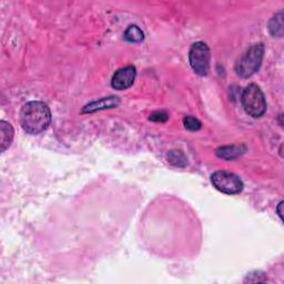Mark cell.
<instances>
[{"label":"cell","instance_id":"1","mask_svg":"<svg viewBox=\"0 0 284 284\" xmlns=\"http://www.w3.org/2000/svg\"><path fill=\"white\" fill-rule=\"evenodd\" d=\"M51 122V112L41 101L26 103L20 111V124L29 135H39L47 130Z\"/></svg>","mask_w":284,"mask_h":284},{"label":"cell","instance_id":"2","mask_svg":"<svg viewBox=\"0 0 284 284\" xmlns=\"http://www.w3.org/2000/svg\"><path fill=\"white\" fill-rule=\"evenodd\" d=\"M264 56L263 43H255L247 50L235 63V72L242 78H249L260 69Z\"/></svg>","mask_w":284,"mask_h":284},{"label":"cell","instance_id":"3","mask_svg":"<svg viewBox=\"0 0 284 284\" xmlns=\"http://www.w3.org/2000/svg\"><path fill=\"white\" fill-rule=\"evenodd\" d=\"M241 102L247 114L253 118H260L267 110L266 98L260 87L255 83H251L243 90Z\"/></svg>","mask_w":284,"mask_h":284},{"label":"cell","instance_id":"4","mask_svg":"<svg viewBox=\"0 0 284 284\" xmlns=\"http://www.w3.org/2000/svg\"><path fill=\"white\" fill-rule=\"evenodd\" d=\"M210 49L202 41H198L191 46L189 51V61L191 68L196 75L207 76L210 69Z\"/></svg>","mask_w":284,"mask_h":284},{"label":"cell","instance_id":"5","mask_svg":"<svg viewBox=\"0 0 284 284\" xmlns=\"http://www.w3.org/2000/svg\"><path fill=\"white\" fill-rule=\"evenodd\" d=\"M211 182L220 192L226 194H237L243 190V182L239 177L228 171H216L211 176Z\"/></svg>","mask_w":284,"mask_h":284},{"label":"cell","instance_id":"6","mask_svg":"<svg viewBox=\"0 0 284 284\" xmlns=\"http://www.w3.org/2000/svg\"><path fill=\"white\" fill-rule=\"evenodd\" d=\"M137 71L134 65H127V67L119 69L112 77L111 85L116 90H125L130 88L135 82Z\"/></svg>","mask_w":284,"mask_h":284},{"label":"cell","instance_id":"7","mask_svg":"<svg viewBox=\"0 0 284 284\" xmlns=\"http://www.w3.org/2000/svg\"><path fill=\"white\" fill-rule=\"evenodd\" d=\"M120 104V100L118 97L111 96V97H105L100 99L98 101L90 102L89 104L85 105L83 108L82 112L83 114H91V112H96L99 110H104V109H110V108H116Z\"/></svg>","mask_w":284,"mask_h":284},{"label":"cell","instance_id":"8","mask_svg":"<svg viewBox=\"0 0 284 284\" xmlns=\"http://www.w3.org/2000/svg\"><path fill=\"white\" fill-rule=\"evenodd\" d=\"M0 137H2L0 139V149L4 152L10 147L12 139H14V129H12L10 123L4 120L0 121Z\"/></svg>","mask_w":284,"mask_h":284},{"label":"cell","instance_id":"9","mask_svg":"<svg viewBox=\"0 0 284 284\" xmlns=\"http://www.w3.org/2000/svg\"><path fill=\"white\" fill-rule=\"evenodd\" d=\"M244 151H246V148L243 146H227L217 149L216 156L224 160H233L235 158L240 157Z\"/></svg>","mask_w":284,"mask_h":284},{"label":"cell","instance_id":"10","mask_svg":"<svg viewBox=\"0 0 284 284\" xmlns=\"http://www.w3.org/2000/svg\"><path fill=\"white\" fill-rule=\"evenodd\" d=\"M269 30L273 37L283 36V11L276 14L269 24Z\"/></svg>","mask_w":284,"mask_h":284},{"label":"cell","instance_id":"11","mask_svg":"<svg viewBox=\"0 0 284 284\" xmlns=\"http://www.w3.org/2000/svg\"><path fill=\"white\" fill-rule=\"evenodd\" d=\"M143 31L138 26H129L127 30L124 31V39L132 43H139L143 41Z\"/></svg>","mask_w":284,"mask_h":284},{"label":"cell","instance_id":"12","mask_svg":"<svg viewBox=\"0 0 284 284\" xmlns=\"http://www.w3.org/2000/svg\"><path fill=\"white\" fill-rule=\"evenodd\" d=\"M168 159L171 163L178 167H184L187 163V158L184 157V155L182 152H180V151H177V150L171 151L168 156Z\"/></svg>","mask_w":284,"mask_h":284},{"label":"cell","instance_id":"13","mask_svg":"<svg viewBox=\"0 0 284 284\" xmlns=\"http://www.w3.org/2000/svg\"><path fill=\"white\" fill-rule=\"evenodd\" d=\"M183 124H184V127H186L190 131H198L201 128V122L198 120L196 118L190 117V116L183 119Z\"/></svg>","mask_w":284,"mask_h":284},{"label":"cell","instance_id":"14","mask_svg":"<svg viewBox=\"0 0 284 284\" xmlns=\"http://www.w3.org/2000/svg\"><path fill=\"white\" fill-rule=\"evenodd\" d=\"M168 118L169 116L166 114V112H155V114L151 115L150 117V120H152V121H158V122H164V121H167L168 120Z\"/></svg>","mask_w":284,"mask_h":284},{"label":"cell","instance_id":"15","mask_svg":"<svg viewBox=\"0 0 284 284\" xmlns=\"http://www.w3.org/2000/svg\"><path fill=\"white\" fill-rule=\"evenodd\" d=\"M282 207H283V202H280L279 207H277V214H279L280 219L283 220V216H282Z\"/></svg>","mask_w":284,"mask_h":284}]
</instances>
